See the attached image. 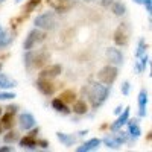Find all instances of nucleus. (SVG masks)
Returning a JSON list of instances; mask_svg holds the SVG:
<instances>
[{"instance_id":"1","label":"nucleus","mask_w":152,"mask_h":152,"mask_svg":"<svg viewBox=\"0 0 152 152\" xmlns=\"http://www.w3.org/2000/svg\"><path fill=\"white\" fill-rule=\"evenodd\" d=\"M110 90H111V85H105L102 82H91L87 88H84V93L88 96L91 107L97 108L107 100Z\"/></svg>"},{"instance_id":"2","label":"nucleus","mask_w":152,"mask_h":152,"mask_svg":"<svg viewBox=\"0 0 152 152\" xmlns=\"http://www.w3.org/2000/svg\"><path fill=\"white\" fill-rule=\"evenodd\" d=\"M50 55L47 50L41 49L38 52H32V50H28V53L24 55V66H26L29 70L31 69H43L47 61H49Z\"/></svg>"},{"instance_id":"3","label":"nucleus","mask_w":152,"mask_h":152,"mask_svg":"<svg viewBox=\"0 0 152 152\" xmlns=\"http://www.w3.org/2000/svg\"><path fill=\"white\" fill-rule=\"evenodd\" d=\"M34 23H35V28H38V29L53 31L58 24V18L53 12H43V14H40L34 20Z\"/></svg>"},{"instance_id":"4","label":"nucleus","mask_w":152,"mask_h":152,"mask_svg":"<svg viewBox=\"0 0 152 152\" xmlns=\"http://www.w3.org/2000/svg\"><path fill=\"white\" fill-rule=\"evenodd\" d=\"M44 40H46L44 31L35 28V29H32V31L28 34L26 40H24V43H23V49H24V50H32V49L37 47L38 44H41Z\"/></svg>"},{"instance_id":"5","label":"nucleus","mask_w":152,"mask_h":152,"mask_svg":"<svg viewBox=\"0 0 152 152\" xmlns=\"http://www.w3.org/2000/svg\"><path fill=\"white\" fill-rule=\"evenodd\" d=\"M117 73H119V70L116 66L108 64L100 69V72L97 73V79H99V82H102L105 85H113L114 81L117 79Z\"/></svg>"},{"instance_id":"6","label":"nucleus","mask_w":152,"mask_h":152,"mask_svg":"<svg viewBox=\"0 0 152 152\" xmlns=\"http://www.w3.org/2000/svg\"><path fill=\"white\" fill-rule=\"evenodd\" d=\"M113 40L117 46H126L128 44V40H129V28L126 24H120L116 29V32H114Z\"/></svg>"},{"instance_id":"7","label":"nucleus","mask_w":152,"mask_h":152,"mask_svg":"<svg viewBox=\"0 0 152 152\" xmlns=\"http://www.w3.org/2000/svg\"><path fill=\"white\" fill-rule=\"evenodd\" d=\"M37 88L40 90L44 96H50V94H53V91H55V88H56V85L52 82V79H46V78H40L37 81Z\"/></svg>"},{"instance_id":"8","label":"nucleus","mask_w":152,"mask_h":152,"mask_svg":"<svg viewBox=\"0 0 152 152\" xmlns=\"http://www.w3.org/2000/svg\"><path fill=\"white\" fill-rule=\"evenodd\" d=\"M107 59L113 66H122L123 64V53L116 47H108L107 49Z\"/></svg>"},{"instance_id":"9","label":"nucleus","mask_w":152,"mask_h":152,"mask_svg":"<svg viewBox=\"0 0 152 152\" xmlns=\"http://www.w3.org/2000/svg\"><path fill=\"white\" fill-rule=\"evenodd\" d=\"M62 72V66L61 64H50L47 67H44L40 73V78H46V79H53L58 75H61Z\"/></svg>"},{"instance_id":"10","label":"nucleus","mask_w":152,"mask_h":152,"mask_svg":"<svg viewBox=\"0 0 152 152\" xmlns=\"http://www.w3.org/2000/svg\"><path fill=\"white\" fill-rule=\"evenodd\" d=\"M18 125L23 131H29L35 126V117L31 113H21L18 117Z\"/></svg>"},{"instance_id":"11","label":"nucleus","mask_w":152,"mask_h":152,"mask_svg":"<svg viewBox=\"0 0 152 152\" xmlns=\"http://www.w3.org/2000/svg\"><path fill=\"white\" fill-rule=\"evenodd\" d=\"M50 5H52V8H53L56 12H61V14L69 12V11L73 8V2H72V0H53Z\"/></svg>"},{"instance_id":"12","label":"nucleus","mask_w":152,"mask_h":152,"mask_svg":"<svg viewBox=\"0 0 152 152\" xmlns=\"http://www.w3.org/2000/svg\"><path fill=\"white\" fill-rule=\"evenodd\" d=\"M146 104H148V91L142 90L138 93V116L140 117L146 116Z\"/></svg>"},{"instance_id":"13","label":"nucleus","mask_w":152,"mask_h":152,"mask_svg":"<svg viewBox=\"0 0 152 152\" xmlns=\"http://www.w3.org/2000/svg\"><path fill=\"white\" fill-rule=\"evenodd\" d=\"M102 143L99 140V138H91V140H88V142H85L82 146H78L76 148V151L78 152H88V151H94V149H97L99 148V145Z\"/></svg>"},{"instance_id":"14","label":"nucleus","mask_w":152,"mask_h":152,"mask_svg":"<svg viewBox=\"0 0 152 152\" xmlns=\"http://www.w3.org/2000/svg\"><path fill=\"white\" fill-rule=\"evenodd\" d=\"M20 146L24 149V148H31V149H34V148H37L38 145H37V137L35 135H32V134H28V135H24L23 138H20Z\"/></svg>"},{"instance_id":"15","label":"nucleus","mask_w":152,"mask_h":152,"mask_svg":"<svg viewBox=\"0 0 152 152\" xmlns=\"http://www.w3.org/2000/svg\"><path fill=\"white\" fill-rule=\"evenodd\" d=\"M128 119H129V108H125L123 114L116 120V123H113V125H111V131H117L122 125H125L126 122H128Z\"/></svg>"},{"instance_id":"16","label":"nucleus","mask_w":152,"mask_h":152,"mask_svg":"<svg viewBox=\"0 0 152 152\" xmlns=\"http://www.w3.org/2000/svg\"><path fill=\"white\" fill-rule=\"evenodd\" d=\"M17 85V81L11 79L8 75L5 73H0V88H5V90H8V88H14Z\"/></svg>"},{"instance_id":"17","label":"nucleus","mask_w":152,"mask_h":152,"mask_svg":"<svg viewBox=\"0 0 152 152\" xmlns=\"http://www.w3.org/2000/svg\"><path fill=\"white\" fill-rule=\"evenodd\" d=\"M72 110H73L75 114H79V116H81V114H85L88 111V107H87L85 100L79 99V100H75V102H73V108Z\"/></svg>"},{"instance_id":"18","label":"nucleus","mask_w":152,"mask_h":152,"mask_svg":"<svg viewBox=\"0 0 152 152\" xmlns=\"http://www.w3.org/2000/svg\"><path fill=\"white\" fill-rule=\"evenodd\" d=\"M0 125H2L3 129H11L12 125H14V113H9V111H8L5 116H2Z\"/></svg>"},{"instance_id":"19","label":"nucleus","mask_w":152,"mask_h":152,"mask_svg":"<svg viewBox=\"0 0 152 152\" xmlns=\"http://www.w3.org/2000/svg\"><path fill=\"white\" fill-rule=\"evenodd\" d=\"M52 107H53V110H56L58 113H64V114H69V113H70L67 104H64L59 97H56V99L52 100Z\"/></svg>"},{"instance_id":"20","label":"nucleus","mask_w":152,"mask_h":152,"mask_svg":"<svg viewBox=\"0 0 152 152\" xmlns=\"http://www.w3.org/2000/svg\"><path fill=\"white\" fill-rule=\"evenodd\" d=\"M11 43H12L11 34H8L6 31H3L2 28H0V50L5 49V47H8Z\"/></svg>"},{"instance_id":"21","label":"nucleus","mask_w":152,"mask_h":152,"mask_svg":"<svg viewBox=\"0 0 152 152\" xmlns=\"http://www.w3.org/2000/svg\"><path fill=\"white\" fill-rule=\"evenodd\" d=\"M59 99L62 100L64 104H73L76 100V93L73 90H66L59 94Z\"/></svg>"},{"instance_id":"22","label":"nucleus","mask_w":152,"mask_h":152,"mask_svg":"<svg viewBox=\"0 0 152 152\" xmlns=\"http://www.w3.org/2000/svg\"><path fill=\"white\" fill-rule=\"evenodd\" d=\"M110 8H111V11L114 12V14H116V15H119V17H120V15H123L125 12H126V6H125L122 2H117V0L113 3Z\"/></svg>"},{"instance_id":"23","label":"nucleus","mask_w":152,"mask_h":152,"mask_svg":"<svg viewBox=\"0 0 152 152\" xmlns=\"http://www.w3.org/2000/svg\"><path fill=\"white\" fill-rule=\"evenodd\" d=\"M104 142H105V145H107L108 148H113V149H116V148H119V146L122 145V142L117 138V135H116V137H105Z\"/></svg>"},{"instance_id":"24","label":"nucleus","mask_w":152,"mask_h":152,"mask_svg":"<svg viewBox=\"0 0 152 152\" xmlns=\"http://www.w3.org/2000/svg\"><path fill=\"white\" fill-rule=\"evenodd\" d=\"M56 137H58V140H59V142H62L66 146H70V145H73V143H75V137H73V135H67V134L58 132V134H56Z\"/></svg>"},{"instance_id":"25","label":"nucleus","mask_w":152,"mask_h":152,"mask_svg":"<svg viewBox=\"0 0 152 152\" xmlns=\"http://www.w3.org/2000/svg\"><path fill=\"white\" fill-rule=\"evenodd\" d=\"M129 125V134H131V137H134V138H137V137H140V134H142V131H140V128H138V125L134 122H126Z\"/></svg>"},{"instance_id":"26","label":"nucleus","mask_w":152,"mask_h":152,"mask_svg":"<svg viewBox=\"0 0 152 152\" xmlns=\"http://www.w3.org/2000/svg\"><path fill=\"white\" fill-rule=\"evenodd\" d=\"M40 2H41V0H29V2L26 3V8H24L23 12H26V14H31V12H32L38 5H40Z\"/></svg>"},{"instance_id":"27","label":"nucleus","mask_w":152,"mask_h":152,"mask_svg":"<svg viewBox=\"0 0 152 152\" xmlns=\"http://www.w3.org/2000/svg\"><path fill=\"white\" fill-rule=\"evenodd\" d=\"M3 140H5L6 143H14V142H17V140H18V134H17L15 131H9L8 134H5Z\"/></svg>"},{"instance_id":"28","label":"nucleus","mask_w":152,"mask_h":152,"mask_svg":"<svg viewBox=\"0 0 152 152\" xmlns=\"http://www.w3.org/2000/svg\"><path fill=\"white\" fill-rule=\"evenodd\" d=\"M15 94L14 93H9V91H0V100H9V99H14Z\"/></svg>"},{"instance_id":"29","label":"nucleus","mask_w":152,"mask_h":152,"mask_svg":"<svg viewBox=\"0 0 152 152\" xmlns=\"http://www.w3.org/2000/svg\"><path fill=\"white\" fill-rule=\"evenodd\" d=\"M145 50H146L145 41H143V40H140V41H138V50H137V56H143Z\"/></svg>"},{"instance_id":"30","label":"nucleus","mask_w":152,"mask_h":152,"mask_svg":"<svg viewBox=\"0 0 152 152\" xmlns=\"http://www.w3.org/2000/svg\"><path fill=\"white\" fill-rule=\"evenodd\" d=\"M129 87H131V85H129L128 81H125V82L122 84V93H123L125 96H128V94H129Z\"/></svg>"},{"instance_id":"31","label":"nucleus","mask_w":152,"mask_h":152,"mask_svg":"<svg viewBox=\"0 0 152 152\" xmlns=\"http://www.w3.org/2000/svg\"><path fill=\"white\" fill-rule=\"evenodd\" d=\"M99 2V5L100 6H104V8H110L114 2H116V0H97Z\"/></svg>"},{"instance_id":"32","label":"nucleus","mask_w":152,"mask_h":152,"mask_svg":"<svg viewBox=\"0 0 152 152\" xmlns=\"http://www.w3.org/2000/svg\"><path fill=\"white\" fill-rule=\"evenodd\" d=\"M142 3H145L146 6V11L151 14V11H152V0H142Z\"/></svg>"},{"instance_id":"33","label":"nucleus","mask_w":152,"mask_h":152,"mask_svg":"<svg viewBox=\"0 0 152 152\" xmlns=\"http://www.w3.org/2000/svg\"><path fill=\"white\" fill-rule=\"evenodd\" d=\"M37 145H40L41 148H47V146H49V143H47L46 140H37Z\"/></svg>"},{"instance_id":"34","label":"nucleus","mask_w":152,"mask_h":152,"mask_svg":"<svg viewBox=\"0 0 152 152\" xmlns=\"http://www.w3.org/2000/svg\"><path fill=\"white\" fill-rule=\"evenodd\" d=\"M11 151H12L11 146H2L0 148V152H11Z\"/></svg>"},{"instance_id":"35","label":"nucleus","mask_w":152,"mask_h":152,"mask_svg":"<svg viewBox=\"0 0 152 152\" xmlns=\"http://www.w3.org/2000/svg\"><path fill=\"white\" fill-rule=\"evenodd\" d=\"M6 110H8V111H9V113H14V114H15V113H17V107H12V105H9V107H8V108H6Z\"/></svg>"},{"instance_id":"36","label":"nucleus","mask_w":152,"mask_h":152,"mask_svg":"<svg viewBox=\"0 0 152 152\" xmlns=\"http://www.w3.org/2000/svg\"><path fill=\"white\" fill-rule=\"evenodd\" d=\"M114 113H116V114H120V113H122V107H117L116 110H114Z\"/></svg>"},{"instance_id":"37","label":"nucleus","mask_w":152,"mask_h":152,"mask_svg":"<svg viewBox=\"0 0 152 152\" xmlns=\"http://www.w3.org/2000/svg\"><path fill=\"white\" fill-rule=\"evenodd\" d=\"M82 2H87V3H90V2H94V0H82Z\"/></svg>"},{"instance_id":"38","label":"nucleus","mask_w":152,"mask_h":152,"mask_svg":"<svg viewBox=\"0 0 152 152\" xmlns=\"http://www.w3.org/2000/svg\"><path fill=\"white\" fill-rule=\"evenodd\" d=\"M134 2H137V3H142V0H134Z\"/></svg>"},{"instance_id":"39","label":"nucleus","mask_w":152,"mask_h":152,"mask_svg":"<svg viewBox=\"0 0 152 152\" xmlns=\"http://www.w3.org/2000/svg\"><path fill=\"white\" fill-rule=\"evenodd\" d=\"M3 131V128H2V125H0V132H2Z\"/></svg>"},{"instance_id":"40","label":"nucleus","mask_w":152,"mask_h":152,"mask_svg":"<svg viewBox=\"0 0 152 152\" xmlns=\"http://www.w3.org/2000/svg\"><path fill=\"white\" fill-rule=\"evenodd\" d=\"M0 72H2V62H0Z\"/></svg>"},{"instance_id":"41","label":"nucleus","mask_w":152,"mask_h":152,"mask_svg":"<svg viewBox=\"0 0 152 152\" xmlns=\"http://www.w3.org/2000/svg\"><path fill=\"white\" fill-rule=\"evenodd\" d=\"M0 114H2V108H0Z\"/></svg>"},{"instance_id":"42","label":"nucleus","mask_w":152,"mask_h":152,"mask_svg":"<svg viewBox=\"0 0 152 152\" xmlns=\"http://www.w3.org/2000/svg\"><path fill=\"white\" fill-rule=\"evenodd\" d=\"M15 2H21V0H15Z\"/></svg>"},{"instance_id":"43","label":"nucleus","mask_w":152,"mask_h":152,"mask_svg":"<svg viewBox=\"0 0 152 152\" xmlns=\"http://www.w3.org/2000/svg\"><path fill=\"white\" fill-rule=\"evenodd\" d=\"M2 2H3V0H0V3H2Z\"/></svg>"}]
</instances>
